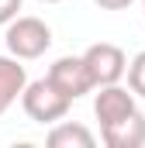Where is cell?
Wrapping results in <instances>:
<instances>
[{
    "mask_svg": "<svg viewBox=\"0 0 145 148\" xmlns=\"http://www.w3.org/2000/svg\"><path fill=\"white\" fill-rule=\"evenodd\" d=\"M21 107H24V114H28L31 121H38V124H59V121L69 114L72 100L45 76V79H35V83L24 86Z\"/></svg>",
    "mask_w": 145,
    "mask_h": 148,
    "instance_id": "obj_1",
    "label": "cell"
},
{
    "mask_svg": "<svg viewBox=\"0 0 145 148\" xmlns=\"http://www.w3.org/2000/svg\"><path fill=\"white\" fill-rule=\"evenodd\" d=\"M7 52L21 62H31V59H41L48 48H52V28L41 21V17H14L7 24Z\"/></svg>",
    "mask_w": 145,
    "mask_h": 148,
    "instance_id": "obj_2",
    "label": "cell"
},
{
    "mask_svg": "<svg viewBox=\"0 0 145 148\" xmlns=\"http://www.w3.org/2000/svg\"><path fill=\"white\" fill-rule=\"evenodd\" d=\"M48 79H52L69 100H79V97H86L90 90H97V83H93L90 66H86L83 55H62V59H55V62L48 66Z\"/></svg>",
    "mask_w": 145,
    "mask_h": 148,
    "instance_id": "obj_3",
    "label": "cell"
},
{
    "mask_svg": "<svg viewBox=\"0 0 145 148\" xmlns=\"http://www.w3.org/2000/svg\"><path fill=\"white\" fill-rule=\"evenodd\" d=\"M83 59H86V66H90V76H93L97 90H100V86H110V83H121V79L128 76V59H124V52H121L117 45H110V41L90 45V48L83 52Z\"/></svg>",
    "mask_w": 145,
    "mask_h": 148,
    "instance_id": "obj_4",
    "label": "cell"
},
{
    "mask_svg": "<svg viewBox=\"0 0 145 148\" xmlns=\"http://www.w3.org/2000/svg\"><path fill=\"white\" fill-rule=\"evenodd\" d=\"M135 110H138V107H135V93H131V86L124 90V86L110 83V86H100V93L93 97V114H97L100 127H110V124L131 117Z\"/></svg>",
    "mask_w": 145,
    "mask_h": 148,
    "instance_id": "obj_5",
    "label": "cell"
},
{
    "mask_svg": "<svg viewBox=\"0 0 145 148\" xmlns=\"http://www.w3.org/2000/svg\"><path fill=\"white\" fill-rule=\"evenodd\" d=\"M100 138L107 148H142L145 145V114L135 110L131 117L110 124V127H100Z\"/></svg>",
    "mask_w": 145,
    "mask_h": 148,
    "instance_id": "obj_6",
    "label": "cell"
},
{
    "mask_svg": "<svg viewBox=\"0 0 145 148\" xmlns=\"http://www.w3.org/2000/svg\"><path fill=\"white\" fill-rule=\"evenodd\" d=\"M24 86H28V73H24L21 59L0 55V117L14 107V100L24 93Z\"/></svg>",
    "mask_w": 145,
    "mask_h": 148,
    "instance_id": "obj_7",
    "label": "cell"
},
{
    "mask_svg": "<svg viewBox=\"0 0 145 148\" xmlns=\"http://www.w3.org/2000/svg\"><path fill=\"white\" fill-rule=\"evenodd\" d=\"M48 145H52V148H93L97 138H93V131L83 127V124L59 121V124L48 131Z\"/></svg>",
    "mask_w": 145,
    "mask_h": 148,
    "instance_id": "obj_8",
    "label": "cell"
},
{
    "mask_svg": "<svg viewBox=\"0 0 145 148\" xmlns=\"http://www.w3.org/2000/svg\"><path fill=\"white\" fill-rule=\"evenodd\" d=\"M128 86H131L135 97L145 100V52H138V55L128 62Z\"/></svg>",
    "mask_w": 145,
    "mask_h": 148,
    "instance_id": "obj_9",
    "label": "cell"
},
{
    "mask_svg": "<svg viewBox=\"0 0 145 148\" xmlns=\"http://www.w3.org/2000/svg\"><path fill=\"white\" fill-rule=\"evenodd\" d=\"M17 10H21V0H0V28L10 24L17 17Z\"/></svg>",
    "mask_w": 145,
    "mask_h": 148,
    "instance_id": "obj_10",
    "label": "cell"
},
{
    "mask_svg": "<svg viewBox=\"0 0 145 148\" xmlns=\"http://www.w3.org/2000/svg\"><path fill=\"white\" fill-rule=\"evenodd\" d=\"M97 7H104V10H124V7H131L135 0H93Z\"/></svg>",
    "mask_w": 145,
    "mask_h": 148,
    "instance_id": "obj_11",
    "label": "cell"
},
{
    "mask_svg": "<svg viewBox=\"0 0 145 148\" xmlns=\"http://www.w3.org/2000/svg\"><path fill=\"white\" fill-rule=\"evenodd\" d=\"M41 3H59V0H41Z\"/></svg>",
    "mask_w": 145,
    "mask_h": 148,
    "instance_id": "obj_12",
    "label": "cell"
},
{
    "mask_svg": "<svg viewBox=\"0 0 145 148\" xmlns=\"http://www.w3.org/2000/svg\"><path fill=\"white\" fill-rule=\"evenodd\" d=\"M142 10H145V0H142Z\"/></svg>",
    "mask_w": 145,
    "mask_h": 148,
    "instance_id": "obj_13",
    "label": "cell"
}]
</instances>
